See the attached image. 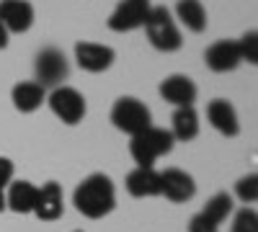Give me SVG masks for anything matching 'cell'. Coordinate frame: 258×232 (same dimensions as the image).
I'll return each mask as SVG.
<instances>
[{"mask_svg":"<svg viewBox=\"0 0 258 232\" xmlns=\"http://www.w3.org/2000/svg\"><path fill=\"white\" fill-rule=\"evenodd\" d=\"M75 209L88 219H103L116 209V186L106 173H91L83 178L73 194Z\"/></svg>","mask_w":258,"mask_h":232,"instance_id":"obj_1","label":"cell"},{"mask_svg":"<svg viewBox=\"0 0 258 232\" xmlns=\"http://www.w3.org/2000/svg\"><path fill=\"white\" fill-rule=\"evenodd\" d=\"M173 134L163 126H147L145 132L135 134L129 142V155L137 163V168H155V163L173 150Z\"/></svg>","mask_w":258,"mask_h":232,"instance_id":"obj_2","label":"cell"},{"mask_svg":"<svg viewBox=\"0 0 258 232\" xmlns=\"http://www.w3.org/2000/svg\"><path fill=\"white\" fill-rule=\"evenodd\" d=\"M145 34L158 52H178L183 47V36L176 26V18L165 6H153L145 21Z\"/></svg>","mask_w":258,"mask_h":232,"instance_id":"obj_3","label":"cell"},{"mask_svg":"<svg viewBox=\"0 0 258 232\" xmlns=\"http://www.w3.org/2000/svg\"><path fill=\"white\" fill-rule=\"evenodd\" d=\"M109 119H111V124L116 126L119 132H124L129 137H135V134L145 132L147 126H153V114H150V109L135 96L116 98L114 106H111Z\"/></svg>","mask_w":258,"mask_h":232,"instance_id":"obj_4","label":"cell"},{"mask_svg":"<svg viewBox=\"0 0 258 232\" xmlns=\"http://www.w3.org/2000/svg\"><path fill=\"white\" fill-rule=\"evenodd\" d=\"M47 103H49L52 114L62 124H68V126L80 124L83 116H85V96L78 88H73V86H57V88H52L49 96H47Z\"/></svg>","mask_w":258,"mask_h":232,"instance_id":"obj_5","label":"cell"},{"mask_svg":"<svg viewBox=\"0 0 258 232\" xmlns=\"http://www.w3.org/2000/svg\"><path fill=\"white\" fill-rule=\"evenodd\" d=\"M34 72H36V83L44 91L64 86V80L70 75L68 57H64L57 47H44L34 59Z\"/></svg>","mask_w":258,"mask_h":232,"instance_id":"obj_6","label":"cell"},{"mask_svg":"<svg viewBox=\"0 0 258 232\" xmlns=\"http://www.w3.org/2000/svg\"><path fill=\"white\" fill-rule=\"evenodd\" d=\"M150 11H153L150 0H121V3L111 11L106 24H109V29L116 31V34H126V31L142 29Z\"/></svg>","mask_w":258,"mask_h":232,"instance_id":"obj_7","label":"cell"},{"mask_svg":"<svg viewBox=\"0 0 258 232\" xmlns=\"http://www.w3.org/2000/svg\"><path fill=\"white\" fill-rule=\"evenodd\" d=\"M160 196L173 204H186L197 196V181L181 168H165L160 173Z\"/></svg>","mask_w":258,"mask_h":232,"instance_id":"obj_8","label":"cell"},{"mask_svg":"<svg viewBox=\"0 0 258 232\" xmlns=\"http://www.w3.org/2000/svg\"><path fill=\"white\" fill-rule=\"evenodd\" d=\"M75 59H78L80 70L98 75V72H106V70L114 65L116 52H114L109 44H96V41H78V44H75Z\"/></svg>","mask_w":258,"mask_h":232,"instance_id":"obj_9","label":"cell"},{"mask_svg":"<svg viewBox=\"0 0 258 232\" xmlns=\"http://www.w3.org/2000/svg\"><path fill=\"white\" fill-rule=\"evenodd\" d=\"M36 11L29 0H0V24L8 34H26L34 26Z\"/></svg>","mask_w":258,"mask_h":232,"instance_id":"obj_10","label":"cell"},{"mask_svg":"<svg viewBox=\"0 0 258 232\" xmlns=\"http://www.w3.org/2000/svg\"><path fill=\"white\" fill-rule=\"evenodd\" d=\"M160 96L163 101H168L170 106L176 109H183V106H194V101H197V83H194L188 75H181V72H173L168 75L163 83H160Z\"/></svg>","mask_w":258,"mask_h":232,"instance_id":"obj_11","label":"cell"},{"mask_svg":"<svg viewBox=\"0 0 258 232\" xmlns=\"http://www.w3.org/2000/svg\"><path fill=\"white\" fill-rule=\"evenodd\" d=\"M64 212V194H62V186L57 181H47L44 186L39 188L36 194V204H34V217L41 222H54L59 219Z\"/></svg>","mask_w":258,"mask_h":232,"instance_id":"obj_12","label":"cell"},{"mask_svg":"<svg viewBox=\"0 0 258 232\" xmlns=\"http://www.w3.org/2000/svg\"><path fill=\"white\" fill-rule=\"evenodd\" d=\"M204 62L212 72H232L238 70L240 65V49H238V41H230V39H220L214 41L212 47H207L204 52Z\"/></svg>","mask_w":258,"mask_h":232,"instance_id":"obj_13","label":"cell"},{"mask_svg":"<svg viewBox=\"0 0 258 232\" xmlns=\"http://www.w3.org/2000/svg\"><path fill=\"white\" fill-rule=\"evenodd\" d=\"M207 119H209V124H212L222 137H238V134H240L238 111H235V106H232L230 101H225V98L209 101V106H207Z\"/></svg>","mask_w":258,"mask_h":232,"instance_id":"obj_14","label":"cell"},{"mask_svg":"<svg viewBox=\"0 0 258 232\" xmlns=\"http://www.w3.org/2000/svg\"><path fill=\"white\" fill-rule=\"evenodd\" d=\"M126 191L135 199H153L160 196V173L155 168H135L126 173Z\"/></svg>","mask_w":258,"mask_h":232,"instance_id":"obj_15","label":"cell"},{"mask_svg":"<svg viewBox=\"0 0 258 232\" xmlns=\"http://www.w3.org/2000/svg\"><path fill=\"white\" fill-rule=\"evenodd\" d=\"M11 101H13L16 111L34 114L36 109H41V103H47V91L41 88L36 80H24V83H16L13 86Z\"/></svg>","mask_w":258,"mask_h":232,"instance_id":"obj_16","label":"cell"},{"mask_svg":"<svg viewBox=\"0 0 258 232\" xmlns=\"http://www.w3.org/2000/svg\"><path fill=\"white\" fill-rule=\"evenodd\" d=\"M36 194H39V186H34L31 181H11L6 191V209H11L16 214H31Z\"/></svg>","mask_w":258,"mask_h":232,"instance_id":"obj_17","label":"cell"},{"mask_svg":"<svg viewBox=\"0 0 258 232\" xmlns=\"http://www.w3.org/2000/svg\"><path fill=\"white\" fill-rule=\"evenodd\" d=\"M170 134H173L176 142H191L199 137V114L194 111V106H183L176 109L173 116H170Z\"/></svg>","mask_w":258,"mask_h":232,"instance_id":"obj_18","label":"cell"},{"mask_svg":"<svg viewBox=\"0 0 258 232\" xmlns=\"http://www.w3.org/2000/svg\"><path fill=\"white\" fill-rule=\"evenodd\" d=\"M176 18L194 34H202L207 29V8L202 6V0H178Z\"/></svg>","mask_w":258,"mask_h":232,"instance_id":"obj_19","label":"cell"},{"mask_svg":"<svg viewBox=\"0 0 258 232\" xmlns=\"http://www.w3.org/2000/svg\"><path fill=\"white\" fill-rule=\"evenodd\" d=\"M232 209H235V204H232V196L227 194V191H217V194H214L207 204H204V209H202V217L204 219H209L212 224H222L230 214H232Z\"/></svg>","mask_w":258,"mask_h":232,"instance_id":"obj_20","label":"cell"},{"mask_svg":"<svg viewBox=\"0 0 258 232\" xmlns=\"http://www.w3.org/2000/svg\"><path fill=\"white\" fill-rule=\"evenodd\" d=\"M230 232H258V214H255V209H250V206L238 209L235 217H232Z\"/></svg>","mask_w":258,"mask_h":232,"instance_id":"obj_21","label":"cell"},{"mask_svg":"<svg viewBox=\"0 0 258 232\" xmlns=\"http://www.w3.org/2000/svg\"><path fill=\"white\" fill-rule=\"evenodd\" d=\"M235 196H238L243 204H253L258 199V173L250 171L248 176H243L238 183H235Z\"/></svg>","mask_w":258,"mask_h":232,"instance_id":"obj_22","label":"cell"},{"mask_svg":"<svg viewBox=\"0 0 258 232\" xmlns=\"http://www.w3.org/2000/svg\"><path fill=\"white\" fill-rule=\"evenodd\" d=\"M238 49H240V59L248 65H258V31L250 29L238 39Z\"/></svg>","mask_w":258,"mask_h":232,"instance_id":"obj_23","label":"cell"},{"mask_svg":"<svg viewBox=\"0 0 258 232\" xmlns=\"http://www.w3.org/2000/svg\"><path fill=\"white\" fill-rule=\"evenodd\" d=\"M13 176H16V165H13V160L0 155V188H3V191L11 186Z\"/></svg>","mask_w":258,"mask_h":232,"instance_id":"obj_24","label":"cell"},{"mask_svg":"<svg viewBox=\"0 0 258 232\" xmlns=\"http://www.w3.org/2000/svg\"><path fill=\"white\" fill-rule=\"evenodd\" d=\"M188 232H220V227L212 224L209 219H204L202 214H194L188 219Z\"/></svg>","mask_w":258,"mask_h":232,"instance_id":"obj_25","label":"cell"},{"mask_svg":"<svg viewBox=\"0 0 258 232\" xmlns=\"http://www.w3.org/2000/svg\"><path fill=\"white\" fill-rule=\"evenodd\" d=\"M8 36H11V34L6 31L3 24H0V49H6V47H8Z\"/></svg>","mask_w":258,"mask_h":232,"instance_id":"obj_26","label":"cell"},{"mask_svg":"<svg viewBox=\"0 0 258 232\" xmlns=\"http://www.w3.org/2000/svg\"><path fill=\"white\" fill-rule=\"evenodd\" d=\"M3 212H6V191L0 188V214H3Z\"/></svg>","mask_w":258,"mask_h":232,"instance_id":"obj_27","label":"cell"},{"mask_svg":"<svg viewBox=\"0 0 258 232\" xmlns=\"http://www.w3.org/2000/svg\"><path fill=\"white\" fill-rule=\"evenodd\" d=\"M75 232H80V229H75Z\"/></svg>","mask_w":258,"mask_h":232,"instance_id":"obj_28","label":"cell"}]
</instances>
